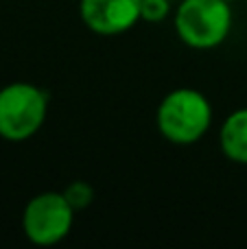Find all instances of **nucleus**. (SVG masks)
<instances>
[{
  "instance_id": "obj_5",
  "label": "nucleus",
  "mask_w": 247,
  "mask_h": 249,
  "mask_svg": "<svg viewBox=\"0 0 247 249\" xmlns=\"http://www.w3.org/2000/svg\"><path fill=\"white\" fill-rule=\"evenodd\" d=\"M142 0H79L81 22L96 35H121L140 22Z\"/></svg>"
},
{
  "instance_id": "obj_4",
  "label": "nucleus",
  "mask_w": 247,
  "mask_h": 249,
  "mask_svg": "<svg viewBox=\"0 0 247 249\" xmlns=\"http://www.w3.org/2000/svg\"><path fill=\"white\" fill-rule=\"evenodd\" d=\"M74 208L64 193H39L26 203L22 212L24 236L37 247H51L70 234L74 223Z\"/></svg>"
},
{
  "instance_id": "obj_2",
  "label": "nucleus",
  "mask_w": 247,
  "mask_h": 249,
  "mask_svg": "<svg viewBox=\"0 0 247 249\" xmlns=\"http://www.w3.org/2000/svg\"><path fill=\"white\" fill-rule=\"evenodd\" d=\"M175 33L195 51L221 46L232 31L230 0H182L175 11Z\"/></svg>"
},
{
  "instance_id": "obj_6",
  "label": "nucleus",
  "mask_w": 247,
  "mask_h": 249,
  "mask_svg": "<svg viewBox=\"0 0 247 249\" xmlns=\"http://www.w3.org/2000/svg\"><path fill=\"white\" fill-rule=\"evenodd\" d=\"M219 149L230 162L247 164V107L232 112L219 129Z\"/></svg>"
},
{
  "instance_id": "obj_8",
  "label": "nucleus",
  "mask_w": 247,
  "mask_h": 249,
  "mask_svg": "<svg viewBox=\"0 0 247 249\" xmlns=\"http://www.w3.org/2000/svg\"><path fill=\"white\" fill-rule=\"evenodd\" d=\"M64 195L74 210L88 208L92 203V199H94V190H92V186L86 184V181H72V184L64 190Z\"/></svg>"
},
{
  "instance_id": "obj_3",
  "label": "nucleus",
  "mask_w": 247,
  "mask_h": 249,
  "mask_svg": "<svg viewBox=\"0 0 247 249\" xmlns=\"http://www.w3.org/2000/svg\"><path fill=\"white\" fill-rule=\"evenodd\" d=\"M48 112V94L26 81L0 88V138L22 142L42 129Z\"/></svg>"
},
{
  "instance_id": "obj_9",
  "label": "nucleus",
  "mask_w": 247,
  "mask_h": 249,
  "mask_svg": "<svg viewBox=\"0 0 247 249\" xmlns=\"http://www.w3.org/2000/svg\"><path fill=\"white\" fill-rule=\"evenodd\" d=\"M230 2H232V0H230Z\"/></svg>"
},
{
  "instance_id": "obj_7",
  "label": "nucleus",
  "mask_w": 247,
  "mask_h": 249,
  "mask_svg": "<svg viewBox=\"0 0 247 249\" xmlns=\"http://www.w3.org/2000/svg\"><path fill=\"white\" fill-rule=\"evenodd\" d=\"M171 13V0H142L140 4V20L149 24L164 22Z\"/></svg>"
},
{
  "instance_id": "obj_1",
  "label": "nucleus",
  "mask_w": 247,
  "mask_h": 249,
  "mask_svg": "<svg viewBox=\"0 0 247 249\" xmlns=\"http://www.w3.org/2000/svg\"><path fill=\"white\" fill-rule=\"evenodd\" d=\"M156 123L158 131L171 144H195L208 133L212 124V105L199 90L177 88L169 92L158 105Z\"/></svg>"
}]
</instances>
